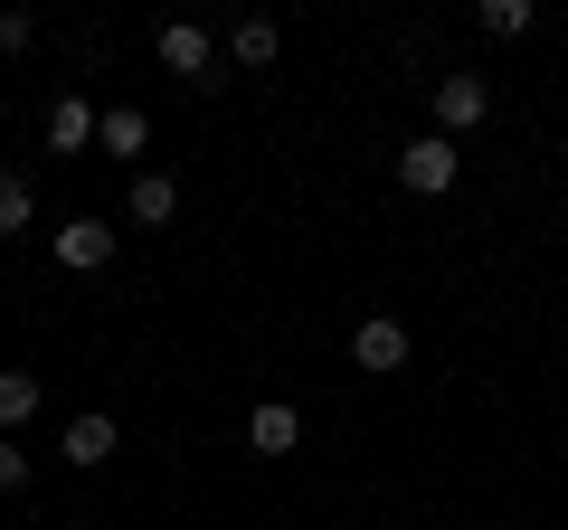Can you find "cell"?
Instances as JSON below:
<instances>
[{
	"instance_id": "1",
	"label": "cell",
	"mask_w": 568,
	"mask_h": 530,
	"mask_svg": "<svg viewBox=\"0 0 568 530\" xmlns=\"http://www.w3.org/2000/svg\"><path fill=\"white\" fill-rule=\"evenodd\" d=\"M455 181H465V152H455L446 133H417V143H398V190H417V200H446Z\"/></svg>"
},
{
	"instance_id": "2",
	"label": "cell",
	"mask_w": 568,
	"mask_h": 530,
	"mask_svg": "<svg viewBox=\"0 0 568 530\" xmlns=\"http://www.w3.org/2000/svg\"><path fill=\"white\" fill-rule=\"evenodd\" d=\"M407 350H417V342H407V323H398V313H361V323H351V360H361L369 379L407 369Z\"/></svg>"
},
{
	"instance_id": "3",
	"label": "cell",
	"mask_w": 568,
	"mask_h": 530,
	"mask_svg": "<svg viewBox=\"0 0 568 530\" xmlns=\"http://www.w3.org/2000/svg\"><path fill=\"white\" fill-rule=\"evenodd\" d=\"M152 48H162V67H171V77H190V85H209V67H219V39H209L200 20H162V29H152Z\"/></svg>"
},
{
	"instance_id": "4",
	"label": "cell",
	"mask_w": 568,
	"mask_h": 530,
	"mask_svg": "<svg viewBox=\"0 0 568 530\" xmlns=\"http://www.w3.org/2000/svg\"><path fill=\"white\" fill-rule=\"evenodd\" d=\"M484 114H493V85L484 77H436V133H446V143H455V133H474Z\"/></svg>"
},
{
	"instance_id": "5",
	"label": "cell",
	"mask_w": 568,
	"mask_h": 530,
	"mask_svg": "<svg viewBox=\"0 0 568 530\" xmlns=\"http://www.w3.org/2000/svg\"><path fill=\"white\" fill-rule=\"evenodd\" d=\"M114 446H123V427H114V417H104V408H85V417H67V465H77V473H95V465H114Z\"/></svg>"
},
{
	"instance_id": "6",
	"label": "cell",
	"mask_w": 568,
	"mask_h": 530,
	"mask_svg": "<svg viewBox=\"0 0 568 530\" xmlns=\"http://www.w3.org/2000/svg\"><path fill=\"white\" fill-rule=\"evenodd\" d=\"M48 246H58L67 275H95V265H114V227H104V218H67Z\"/></svg>"
},
{
	"instance_id": "7",
	"label": "cell",
	"mask_w": 568,
	"mask_h": 530,
	"mask_svg": "<svg viewBox=\"0 0 568 530\" xmlns=\"http://www.w3.org/2000/svg\"><path fill=\"white\" fill-rule=\"evenodd\" d=\"M95 152H114V162H142V152H152V114H142V104H104Z\"/></svg>"
},
{
	"instance_id": "8",
	"label": "cell",
	"mask_w": 568,
	"mask_h": 530,
	"mask_svg": "<svg viewBox=\"0 0 568 530\" xmlns=\"http://www.w3.org/2000/svg\"><path fill=\"white\" fill-rule=\"evenodd\" d=\"M95 104H85V95H58V104H48V152H67V162H77V152H95Z\"/></svg>"
},
{
	"instance_id": "9",
	"label": "cell",
	"mask_w": 568,
	"mask_h": 530,
	"mask_svg": "<svg viewBox=\"0 0 568 530\" xmlns=\"http://www.w3.org/2000/svg\"><path fill=\"white\" fill-rule=\"evenodd\" d=\"M246 446L256 455H294L304 446V417L284 408V398H256V408H246Z\"/></svg>"
},
{
	"instance_id": "10",
	"label": "cell",
	"mask_w": 568,
	"mask_h": 530,
	"mask_svg": "<svg viewBox=\"0 0 568 530\" xmlns=\"http://www.w3.org/2000/svg\"><path fill=\"white\" fill-rule=\"evenodd\" d=\"M133 218L142 227H171V218H181V181H171V171H133Z\"/></svg>"
},
{
	"instance_id": "11",
	"label": "cell",
	"mask_w": 568,
	"mask_h": 530,
	"mask_svg": "<svg viewBox=\"0 0 568 530\" xmlns=\"http://www.w3.org/2000/svg\"><path fill=\"white\" fill-rule=\"evenodd\" d=\"M39 398H48V388L29 379V369H0V436H20L29 417H39Z\"/></svg>"
},
{
	"instance_id": "12",
	"label": "cell",
	"mask_w": 568,
	"mask_h": 530,
	"mask_svg": "<svg viewBox=\"0 0 568 530\" xmlns=\"http://www.w3.org/2000/svg\"><path fill=\"white\" fill-rule=\"evenodd\" d=\"M275 48H284L275 20H237V29H227V58H237V67H275Z\"/></svg>"
},
{
	"instance_id": "13",
	"label": "cell",
	"mask_w": 568,
	"mask_h": 530,
	"mask_svg": "<svg viewBox=\"0 0 568 530\" xmlns=\"http://www.w3.org/2000/svg\"><path fill=\"white\" fill-rule=\"evenodd\" d=\"M20 227H39V190L29 171H0V237H20Z\"/></svg>"
},
{
	"instance_id": "14",
	"label": "cell",
	"mask_w": 568,
	"mask_h": 530,
	"mask_svg": "<svg viewBox=\"0 0 568 530\" xmlns=\"http://www.w3.org/2000/svg\"><path fill=\"white\" fill-rule=\"evenodd\" d=\"M530 20H540L530 0H474V29L484 39H530Z\"/></svg>"
},
{
	"instance_id": "15",
	"label": "cell",
	"mask_w": 568,
	"mask_h": 530,
	"mask_svg": "<svg viewBox=\"0 0 568 530\" xmlns=\"http://www.w3.org/2000/svg\"><path fill=\"white\" fill-rule=\"evenodd\" d=\"M29 39H39V20H29V10H0V58H20Z\"/></svg>"
},
{
	"instance_id": "16",
	"label": "cell",
	"mask_w": 568,
	"mask_h": 530,
	"mask_svg": "<svg viewBox=\"0 0 568 530\" xmlns=\"http://www.w3.org/2000/svg\"><path fill=\"white\" fill-rule=\"evenodd\" d=\"M0 492H29V455H20V436H0Z\"/></svg>"
}]
</instances>
